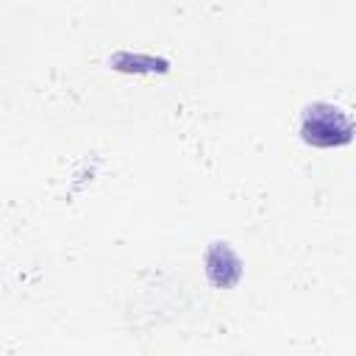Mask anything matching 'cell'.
<instances>
[{"mask_svg": "<svg viewBox=\"0 0 356 356\" xmlns=\"http://www.w3.org/2000/svg\"><path fill=\"white\" fill-rule=\"evenodd\" d=\"M350 134H353V125H350V120L339 108L325 106V103H317V106L306 108L303 139L309 145H317V147L345 145V142H350Z\"/></svg>", "mask_w": 356, "mask_h": 356, "instance_id": "1", "label": "cell"}, {"mask_svg": "<svg viewBox=\"0 0 356 356\" xmlns=\"http://www.w3.org/2000/svg\"><path fill=\"white\" fill-rule=\"evenodd\" d=\"M206 273H209V278H211V284H217V286H231V284H236V278H239V273H242V264H239V259L234 256V250L228 248V245H211L209 248V253H206Z\"/></svg>", "mask_w": 356, "mask_h": 356, "instance_id": "2", "label": "cell"}]
</instances>
